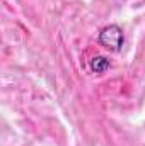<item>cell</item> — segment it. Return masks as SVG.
<instances>
[{
    "label": "cell",
    "mask_w": 145,
    "mask_h": 146,
    "mask_svg": "<svg viewBox=\"0 0 145 146\" xmlns=\"http://www.w3.org/2000/svg\"><path fill=\"white\" fill-rule=\"evenodd\" d=\"M99 44L108 49L111 53H118L121 48H123V42H125V34H123V29L116 24H111L106 26L104 29H101L99 37H97Z\"/></svg>",
    "instance_id": "6da1fadb"
},
{
    "label": "cell",
    "mask_w": 145,
    "mask_h": 146,
    "mask_svg": "<svg viewBox=\"0 0 145 146\" xmlns=\"http://www.w3.org/2000/svg\"><path fill=\"white\" fill-rule=\"evenodd\" d=\"M89 66H91V70L94 73H104L111 66V63H109L108 58H104V56H94L89 61Z\"/></svg>",
    "instance_id": "7a4b0ae2"
}]
</instances>
